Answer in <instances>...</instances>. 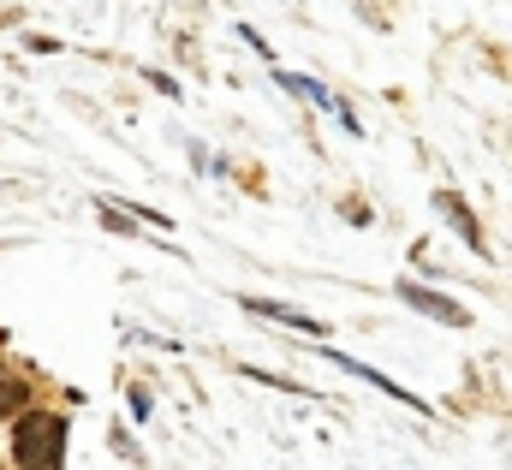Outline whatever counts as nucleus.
<instances>
[{"instance_id":"obj_1","label":"nucleus","mask_w":512,"mask_h":470,"mask_svg":"<svg viewBox=\"0 0 512 470\" xmlns=\"http://www.w3.org/2000/svg\"><path fill=\"white\" fill-rule=\"evenodd\" d=\"M12 453H18V465H30V470H54L60 459H66V417H54V411L18 417Z\"/></svg>"},{"instance_id":"obj_5","label":"nucleus","mask_w":512,"mask_h":470,"mask_svg":"<svg viewBox=\"0 0 512 470\" xmlns=\"http://www.w3.org/2000/svg\"><path fill=\"white\" fill-rule=\"evenodd\" d=\"M18 405H24V381L12 369H0V417H12Z\"/></svg>"},{"instance_id":"obj_4","label":"nucleus","mask_w":512,"mask_h":470,"mask_svg":"<svg viewBox=\"0 0 512 470\" xmlns=\"http://www.w3.org/2000/svg\"><path fill=\"white\" fill-rule=\"evenodd\" d=\"M245 310L274 316V322H286V328H298V334H322V328H328V322H316V316H304V310H286V304H268V298H245Z\"/></svg>"},{"instance_id":"obj_2","label":"nucleus","mask_w":512,"mask_h":470,"mask_svg":"<svg viewBox=\"0 0 512 470\" xmlns=\"http://www.w3.org/2000/svg\"><path fill=\"white\" fill-rule=\"evenodd\" d=\"M399 298H405L411 310H423V316H435L441 328H465V322H471V310H459L453 298H441V292H429V286H411V280H405V286H399Z\"/></svg>"},{"instance_id":"obj_3","label":"nucleus","mask_w":512,"mask_h":470,"mask_svg":"<svg viewBox=\"0 0 512 470\" xmlns=\"http://www.w3.org/2000/svg\"><path fill=\"white\" fill-rule=\"evenodd\" d=\"M435 209H441V215H447V221L459 227V238H465L471 250H489V244H483V227H477V215H471V209H465V203H459L453 191H435Z\"/></svg>"}]
</instances>
